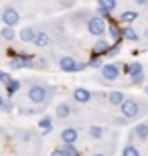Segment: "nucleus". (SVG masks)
<instances>
[{"mask_svg":"<svg viewBox=\"0 0 148 156\" xmlns=\"http://www.w3.org/2000/svg\"><path fill=\"white\" fill-rule=\"evenodd\" d=\"M27 95H29L31 104H34V105H47L49 98L53 95V89L49 85H45V83H31Z\"/></svg>","mask_w":148,"mask_h":156,"instance_id":"1","label":"nucleus"},{"mask_svg":"<svg viewBox=\"0 0 148 156\" xmlns=\"http://www.w3.org/2000/svg\"><path fill=\"white\" fill-rule=\"evenodd\" d=\"M120 114L124 120H134V118L142 116V104L136 98H126L120 105Z\"/></svg>","mask_w":148,"mask_h":156,"instance_id":"2","label":"nucleus"},{"mask_svg":"<svg viewBox=\"0 0 148 156\" xmlns=\"http://www.w3.org/2000/svg\"><path fill=\"white\" fill-rule=\"evenodd\" d=\"M106 30H108V27H106V20H103V18H99V16H91L89 20H87V33H89V35L103 39Z\"/></svg>","mask_w":148,"mask_h":156,"instance_id":"3","label":"nucleus"},{"mask_svg":"<svg viewBox=\"0 0 148 156\" xmlns=\"http://www.w3.org/2000/svg\"><path fill=\"white\" fill-rule=\"evenodd\" d=\"M2 23H4V27H10V29H14L18 23H20V12L14 8V6H6L4 10H2Z\"/></svg>","mask_w":148,"mask_h":156,"instance_id":"4","label":"nucleus"},{"mask_svg":"<svg viewBox=\"0 0 148 156\" xmlns=\"http://www.w3.org/2000/svg\"><path fill=\"white\" fill-rule=\"evenodd\" d=\"M122 75V67H120V63H106L102 65V79L103 81H116L118 77Z\"/></svg>","mask_w":148,"mask_h":156,"instance_id":"5","label":"nucleus"},{"mask_svg":"<svg viewBox=\"0 0 148 156\" xmlns=\"http://www.w3.org/2000/svg\"><path fill=\"white\" fill-rule=\"evenodd\" d=\"M10 67L12 69H23V67H34V59L31 55H24V53H18L16 57L10 59Z\"/></svg>","mask_w":148,"mask_h":156,"instance_id":"6","label":"nucleus"},{"mask_svg":"<svg viewBox=\"0 0 148 156\" xmlns=\"http://www.w3.org/2000/svg\"><path fill=\"white\" fill-rule=\"evenodd\" d=\"M59 138H61L63 144H75L77 138H79V130H77V128H63L61 134H59Z\"/></svg>","mask_w":148,"mask_h":156,"instance_id":"7","label":"nucleus"},{"mask_svg":"<svg viewBox=\"0 0 148 156\" xmlns=\"http://www.w3.org/2000/svg\"><path fill=\"white\" fill-rule=\"evenodd\" d=\"M55 114H57L59 120H67V118H71L75 114V108H73V104H69V101H61V104L55 108Z\"/></svg>","mask_w":148,"mask_h":156,"instance_id":"8","label":"nucleus"},{"mask_svg":"<svg viewBox=\"0 0 148 156\" xmlns=\"http://www.w3.org/2000/svg\"><path fill=\"white\" fill-rule=\"evenodd\" d=\"M71 98H73L75 104H87L91 99V91L85 89V87H75L73 93H71Z\"/></svg>","mask_w":148,"mask_h":156,"instance_id":"9","label":"nucleus"},{"mask_svg":"<svg viewBox=\"0 0 148 156\" xmlns=\"http://www.w3.org/2000/svg\"><path fill=\"white\" fill-rule=\"evenodd\" d=\"M33 45L37 47V49H45V47H49L51 45V37H49V33H45V30H37Z\"/></svg>","mask_w":148,"mask_h":156,"instance_id":"10","label":"nucleus"},{"mask_svg":"<svg viewBox=\"0 0 148 156\" xmlns=\"http://www.w3.org/2000/svg\"><path fill=\"white\" fill-rule=\"evenodd\" d=\"M132 136H134L136 140H140V142L148 140V122H144V124H138V126H134V130H132Z\"/></svg>","mask_w":148,"mask_h":156,"instance_id":"11","label":"nucleus"},{"mask_svg":"<svg viewBox=\"0 0 148 156\" xmlns=\"http://www.w3.org/2000/svg\"><path fill=\"white\" fill-rule=\"evenodd\" d=\"M75 61L73 57H61L59 59V69L63 71V73H73L75 71Z\"/></svg>","mask_w":148,"mask_h":156,"instance_id":"12","label":"nucleus"},{"mask_svg":"<svg viewBox=\"0 0 148 156\" xmlns=\"http://www.w3.org/2000/svg\"><path fill=\"white\" fill-rule=\"evenodd\" d=\"M110 49H112V45H110V41H106V39H99V41L96 43V45H93V55H96V57H102V55H106V53H108Z\"/></svg>","mask_w":148,"mask_h":156,"instance_id":"13","label":"nucleus"},{"mask_svg":"<svg viewBox=\"0 0 148 156\" xmlns=\"http://www.w3.org/2000/svg\"><path fill=\"white\" fill-rule=\"evenodd\" d=\"M87 134H89V138H91V140H102V138H106V134H108V128H106V126H91Z\"/></svg>","mask_w":148,"mask_h":156,"instance_id":"14","label":"nucleus"},{"mask_svg":"<svg viewBox=\"0 0 148 156\" xmlns=\"http://www.w3.org/2000/svg\"><path fill=\"white\" fill-rule=\"evenodd\" d=\"M34 35H37V30H34L33 27H24V29H20V33H18V39L23 41V43H33Z\"/></svg>","mask_w":148,"mask_h":156,"instance_id":"15","label":"nucleus"},{"mask_svg":"<svg viewBox=\"0 0 148 156\" xmlns=\"http://www.w3.org/2000/svg\"><path fill=\"white\" fill-rule=\"evenodd\" d=\"M20 85H23V83H20V79H10V81H8V83L4 85V87H6V95H8L6 99H10L12 95H14V93L20 89Z\"/></svg>","mask_w":148,"mask_h":156,"instance_id":"16","label":"nucleus"},{"mask_svg":"<svg viewBox=\"0 0 148 156\" xmlns=\"http://www.w3.org/2000/svg\"><path fill=\"white\" fill-rule=\"evenodd\" d=\"M140 16L136 10H124L122 12V16H120V23H124V24H132V23H136V18Z\"/></svg>","mask_w":148,"mask_h":156,"instance_id":"17","label":"nucleus"},{"mask_svg":"<svg viewBox=\"0 0 148 156\" xmlns=\"http://www.w3.org/2000/svg\"><path fill=\"white\" fill-rule=\"evenodd\" d=\"M124 71L132 77V75H138V73H144V67H142V63L134 61V63H130V65H124Z\"/></svg>","mask_w":148,"mask_h":156,"instance_id":"18","label":"nucleus"},{"mask_svg":"<svg viewBox=\"0 0 148 156\" xmlns=\"http://www.w3.org/2000/svg\"><path fill=\"white\" fill-rule=\"evenodd\" d=\"M122 39L132 41V43H136V41L140 39V35H138V33H136L134 29H132V27H126V29H122Z\"/></svg>","mask_w":148,"mask_h":156,"instance_id":"19","label":"nucleus"},{"mask_svg":"<svg viewBox=\"0 0 148 156\" xmlns=\"http://www.w3.org/2000/svg\"><path fill=\"white\" fill-rule=\"evenodd\" d=\"M39 128H41L45 134H49V132L53 130V118H51V116H43V118L39 120Z\"/></svg>","mask_w":148,"mask_h":156,"instance_id":"20","label":"nucleus"},{"mask_svg":"<svg viewBox=\"0 0 148 156\" xmlns=\"http://www.w3.org/2000/svg\"><path fill=\"white\" fill-rule=\"evenodd\" d=\"M124 99H126V95H124L122 91H112V93L108 95V101H110L112 105H122V101H124Z\"/></svg>","mask_w":148,"mask_h":156,"instance_id":"21","label":"nucleus"},{"mask_svg":"<svg viewBox=\"0 0 148 156\" xmlns=\"http://www.w3.org/2000/svg\"><path fill=\"white\" fill-rule=\"evenodd\" d=\"M106 33H110V37H112V41H120V39H122V29H120V27H118L116 23H112V24H110Z\"/></svg>","mask_w":148,"mask_h":156,"instance_id":"22","label":"nucleus"},{"mask_svg":"<svg viewBox=\"0 0 148 156\" xmlns=\"http://www.w3.org/2000/svg\"><path fill=\"white\" fill-rule=\"evenodd\" d=\"M122 156H140V150H138V146L128 142V144L124 146V150H122Z\"/></svg>","mask_w":148,"mask_h":156,"instance_id":"23","label":"nucleus"},{"mask_svg":"<svg viewBox=\"0 0 148 156\" xmlns=\"http://www.w3.org/2000/svg\"><path fill=\"white\" fill-rule=\"evenodd\" d=\"M0 37H2V39H6V41H14V39H16V33H14V29H10V27H2Z\"/></svg>","mask_w":148,"mask_h":156,"instance_id":"24","label":"nucleus"},{"mask_svg":"<svg viewBox=\"0 0 148 156\" xmlns=\"http://www.w3.org/2000/svg\"><path fill=\"white\" fill-rule=\"evenodd\" d=\"M97 4L102 6V8H106L108 12L116 10V6H118V0H97Z\"/></svg>","mask_w":148,"mask_h":156,"instance_id":"25","label":"nucleus"},{"mask_svg":"<svg viewBox=\"0 0 148 156\" xmlns=\"http://www.w3.org/2000/svg\"><path fill=\"white\" fill-rule=\"evenodd\" d=\"M61 150H63V154H65V156H79V150H77L73 144H63Z\"/></svg>","mask_w":148,"mask_h":156,"instance_id":"26","label":"nucleus"},{"mask_svg":"<svg viewBox=\"0 0 148 156\" xmlns=\"http://www.w3.org/2000/svg\"><path fill=\"white\" fill-rule=\"evenodd\" d=\"M102 65H103V63H102V57H96V55H93V57L87 61V67H93V69H99Z\"/></svg>","mask_w":148,"mask_h":156,"instance_id":"27","label":"nucleus"},{"mask_svg":"<svg viewBox=\"0 0 148 156\" xmlns=\"http://www.w3.org/2000/svg\"><path fill=\"white\" fill-rule=\"evenodd\" d=\"M130 79H132V83H136V85H140V83H142V81L146 79V75H144V73H138V75H132Z\"/></svg>","mask_w":148,"mask_h":156,"instance_id":"28","label":"nucleus"},{"mask_svg":"<svg viewBox=\"0 0 148 156\" xmlns=\"http://www.w3.org/2000/svg\"><path fill=\"white\" fill-rule=\"evenodd\" d=\"M0 110L10 112V104H8V99H6V98H2V95H0Z\"/></svg>","mask_w":148,"mask_h":156,"instance_id":"29","label":"nucleus"},{"mask_svg":"<svg viewBox=\"0 0 148 156\" xmlns=\"http://www.w3.org/2000/svg\"><path fill=\"white\" fill-rule=\"evenodd\" d=\"M12 77H10V73H6V71H0V83H8V81H10Z\"/></svg>","mask_w":148,"mask_h":156,"instance_id":"30","label":"nucleus"},{"mask_svg":"<svg viewBox=\"0 0 148 156\" xmlns=\"http://www.w3.org/2000/svg\"><path fill=\"white\" fill-rule=\"evenodd\" d=\"M87 67V61H77V63H75V71L73 73H79V71H83Z\"/></svg>","mask_w":148,"mask_h":156,"instance_id":"31","label":"nucleus"},{"mask_svg":"<svg viewBox=\"0 0 148 156\" xmlns=\"http://www.w3.org/2000/svg\"><path fill=\"white\" fill-rule=\"evenodd\" d=\"M18 112H20V114H24V116H31V114H34V108H18Z\"/></svg>","mask_w":148,"mask_h":156,"instance_id":"32","label":"nucleus"},{"mask_svg":"<svg viewBox=\"0 0 148 156\" xmlns=\"http://www.w3.org/2000/svg\"><path fill=\"white\" fill-rule=\"evenodd\" d=\"M118 53H120V49H118V47H112V49H110V51L106 53V55H110V57H114V55H118Z\"/></svg>","mask_w":148,"mask_h":156,"instance_id":"33","label":"nucleus"},{"mask_svg":"<svg viewBox=\"0 0 148 156\" xmlns=\"http://www.w3.org/2000/svg\"><path fill=\"white\" fill-rule=\"evenodd\" d=\"M51 156H65V154H63V150H61V148H55V150L51 152Z\"/></svg>","mask_w":148,"mask_h":156,"instance_id":"34","label":"nucleus"},{"mask_svg":"<svg viewBox=\"0 0 148 156\" xmlns=\"http://www.w3.org/2000/svg\"><path fill=\"white\" fill-rule=\"evenodd\" d=\"M126 122H128V120H124V118H116L114 124H116V126H122V124H126Z\"/></svg>","mask_w":148,"mask_h":156,"instance_id":"35","label":"nucleus"},{"mask_svg":"<svg viewBox=\"0 0 148 156\" xmlns=\"http://www.w3.org/2000/svg\"><path fill=\"white\" fill-rule=\"evenodd\" d=\"M136 4H140V6H144V4H148V0H134Z\"/></svg>","mask_w":148,"mask_h":156,"instance_id":"36","label":"nucleus"},{"mask_svg":"<svg viewBox=\"0 0 148 156\" xmlns=\"http://www.w3.org/2000/svg\"><path fill=\"white\" fill-rule=\"evenodd\" d=\"M144 37H146V39H148V29H146V30H144Z\"/></svg>","mask_w":148,"mask_h":156,"instance_id":"37","label":"nucleus"},{"mask_svg":"<svg viewBox=\"0 0 148 156\" xmlns=\"http://www.w3.org/2000/svg\"><path fill=\"white\" fill-rule=\"evenodd\" d=\"M144 93H146V95H148V85H146V87H144Z\"/></svg>","mask_w":148,"mask_h":156,"instance_id":"38","label":"nucleus"},{"mask_svg":"<svg viewBox=\"0 0 148 156\" xmlns=\"http://www.w3.org/2000/svg\"><path fill=\"white\" fill-rule=\"evenodd\" d=\"M93 156H108V154H93Z\"/></svg>","mask_w":148,"mask_h":156,"instance_id":"39","label":"nucleus"}]
</instances>
